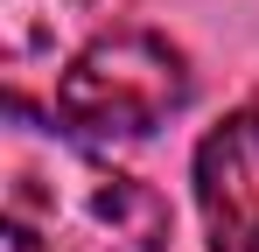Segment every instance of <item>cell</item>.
<instances>
[{"label":"cell","instance_id":"6da1fadb","mask_svg":"<svg viewBox=\"0 0 259 252\" xmlns=\"http://www.w3.org/2000/svg\"><path fill=\"white\" fill-rule=\"evenodd\" d=\"M168 203L112 161H35L7 189V252H161Z\"/></svg>","mask_w":259,"mask_h":252},{"label":"cell","instance_id":"7a4b0ae2","mask_svg":"<svg viewBox=\"0 0 259 252\" xmlns=\"http://www.w3.org/2000/svg\"><path fill=\"white\" fill-rule=\"evenodd\" d=\"M189 105V56L154 28H105L70 56L49 91V119L84 140H140Z\"/></svg>","mask_w":259,"mask_h":252},{"label":"cell","instance_id":"3957f363","mask_svg":"<svg viewBox=\"0 0 259 252\" xmlns=\"http://www.w3.org/2000/svg\"><path fill=\"white\" fill-rule=\"evenodd\" d=\"M196 203L210 252H259V91L238 98L196 147Z\"/></svg>","mask_w":259,"mask_h":252},{"label":"cell","instance_id":"277c9868","mask_svg":"<svg viewBox=\"0 0 259 252\" xmlns=\"http://www.w3.org/2000/svg\"><path fill=\"white\" fill-rule=\"evenodd\" d=\"M119 0H0V63H7V98L21 105L28 77L42 70L49 91L70 70V56L98 42V21Z\"/></svg>","mask_w":259,"mask_h":252}]
</instances>
